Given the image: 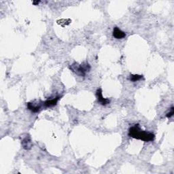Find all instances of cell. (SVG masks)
Returning <instances> with one entry per match:
<instances>
[{
    "label": "cell",
    "instance_id": "obj_3",
    "mask_svg": "<svg viewBox=\"0 0 174 174\" xmlns=\"http://www.w3.org/2000/svg\"><path fill=\"white\" fill-rule=\"evenodd\" d=\"M96 95L97 97V101L99 103L101 104L102 106H106L110 103V101L109 99H106L104 98L102 95V89L101 88H98L96 92Z\"/></svg>",
    "mask_w": 174,
    "mask_h": 174
},
{
    "label": "cell",
    "instance_id": "obj_4",
    "mask_svg": "<svg viewBox=\"0 0 174 174\" xmlns=\"http://www.w3.org/2000/svg\"><path fill=\"white\" fill-rule=\"evenodd\" d=\"M61 96H57L55 98H53V99H47L46 101L43 102V106L45 107V108H50V107H53L56 106L57 104V102L59 100L61 99Z\"/></svg>",
    "mask_w": 174,
    "mask_h": 174
},
{
    "label": "cell",
    "instance_id": "obj_5",
    "mask_svg": "<svg viewBox=\"0 0 174 174\" xmlns=\"http://www.w3.org/2000/svg\"><path fill=\"white\" fill-rule=\"evenodd\" d=\"M113 36L116 39H122L126 37V33L117 27H114L113 29Z\"/></svg>",
    "mask_w": 174,
    "mask_h": 174
},
{
    "label": "cell",
    "instance_id": "obj_6",
    "mask_svg": "<svg viewBox=\"0 0 174 174\" xmlns=\"http://www.w3.org/2000/svg\"><path fill=\"white\" fill-rule=\"evenodd\" d=\"M22 145H23V148L25 149V150H29V149L32 148V141H31V139L30 137L27 136V137H26L21 142Z\"/></svg>",
    "mask_w": 174,
    "mask_h": 174
},
{
    "label": "cell",
    "instance_id": "obj_8",
    "mask_svg": "<svg viewBox=\"0 0 174 174\" xmlns=\"http://www.w3.org/2000/svg\"><path fill=\"white\" fill-rule=\"evenodd\" d=\"M142 78H143V75L138 74H131L130 75V77H129V80L133 82H137L138 80H141Z\"/></svg>",
    "mask_w": 174,
    "mask_h": 174
},
{
    "label": "cell",
    "instance_id": "obj_9",
    "mask_svg": "<svg viewBox=\"0 0 174 174\" xmlns=\"http://www.w3.org/2000/svg\"><path fill=\"white\" fill-rule=\"evenodd\" d=\"M174 114V108L173 107H172V108H171V111H169V113H167V115H166V116H167V118H171V116H172Z\"/></svg>",
    "mask_w": 174,
    "mask_h": 174
},
{
    "label": "cell",
    "instance_id": "obj_1",
    "mask_svg": "<svg viewBox=\"0 0 174 174\" xmlns=\"http://www.w3.org/2000/svg\"><path fill=\"white\" fill-rule=\"evenodd\" d=\"M129 136L134 138V139L142 140V141L146 142L153 141L155 138V135L154 133L142 130L140 129L139 124H136L135 126L131 127L129 129Z\"/></svg>",
    "mask_w": 174,
    "mask_h": 174
},
{
    "label": "cell",
    "instance_id": "obj_7",
    "mask_svg": "<svg viewBox=\"0 0 174 174\" xmlns=\"http://www.w3.org/2000/svg\"><path fill=\"white\" fill-rule=\"evenodd\" d=\"M27 107L28 110H31L34 113H37L41 110V106H40V105L35 106V105H33V104L30 103V102L27 104Z\"/></svg>",
    "mask_w": 174,
    "mask_h": 174
},
{
    "label": "cell",
    "instance_id": "obj_10",
    "mask_svg": "<svg viewBox=\"0 0 174 174\" xmlns=\"http://www.w3.org/2000/svg\"><path fill=\"white\" fill-rule=\"evenodd\" d=\"M40 3V1H33L32 2V4H33V5H35V6H37V4H39Z\"/></svg>",
    "mask_w": 174,
    "mask_h": 174
},
{
    "label": "cell",
    "instance_id": "obj_2",
    "mask_svg": "<svg viewBox=\"0 0 174 174\" xmlns=\"http://www.w3.org/2000/svg\"><path fill=\"white\" fill-rule=\"evenodd\" d=\"M70 69L71 71H73V72H75L77 74L80 75V76L84 77L86 73L87 72H89V71L91 70V66L88 63H84L80 65L77 68H75L73 65H72L70 67Z\"/></svg>",
    "mask_w": 174,
    "mask_h": 174
}]
</instances>
